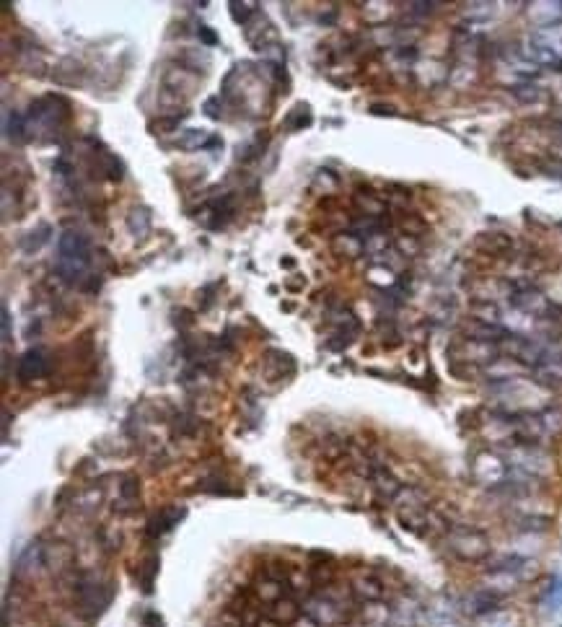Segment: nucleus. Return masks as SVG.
Returning a JSON list of instances; mask_svg holds the SVG:
<instances>
[{
    "instance_id": "f257e3e1",
    "label": "nucleus",
    "mask_w": 562,
    "mask_h": 627,
    "mask_svg": "<svg viewBox=\"0 0 562 627\" xmlns=\"http://www.w3.org/2000/svg\"><path fill=\"white\" fill-rule=\"evenodd\" d=\"M91 241L81 231H65L58 239V275L68 285L81 283L86 270L91 265Z\"/></svg>"
},
{
    "instance_id": "f03ea898",
    "label": "nucleus",
    "mask_w": 562,
    "mask_h": 627,
    "mask_svg": "<svg viewBox=\"0 0 562 627\" xmlns=\"http://www.w3.org/2000/svg\"><path fill=\"white\" fill-rule=\"evenodd\" d=\"M445 545L454 558L464 560V563H482L490 558L492 547L490 539L482 529H472V526H459V529H448L445 534Z\"/></svg>"
},
{
    "instance_id": "7ed1b4c3",
    "label": "nucleus",
    "mask_w": 562,
    "mask_h": 627,
    "mask_svg": "<svg viewBox=\"0 0 562 627\" xmlns=\"http://www.w3.org/2000/svg\"><path fill=\"white\" fill-rule=\"evenodd\" d=\"M26 119L29 122H39V125H45L47 130L55 132L62 125H68V119H71V102L65 96H58V93L45 96V99H36L29 106V117Z\"/></svg>"
},
{
    "instance_id": "20e7f679",
    "label": "nucleus",
    "mask_w": 562,
    "mask_h": 627,
    "mask_svg": "<svg viewBox=\"0 0 562 627\" xmlns=\"http://www.w3.org/2000/svg\"><path fill=\"white\" fill-rule=\"evenodd\" d=\"M112 586L101 583L96 578H83L78 581V612L86 619H94L104 612L109 602H112Z\"/></svg>"
},
{
    "instance_id": "39448f33",
    "label": "nucleus",
    "mask_w": 562,
    "mask_h": 627,
    "mask_svg": "<svg viewBox=\"0 0 562 627\" xmlns=\"http://www.w3.org/2000/svg\"><path fill=\"white\" fill-rule=\"evenodd\" d=\"M472 472H474V477H477L480 482L490 485V488H500L505 480H508V464H505V459H500L498 453H492V451H482L480 456L474 459Z\"/></svg>"
},
{
    "instance_id": "423d86ee",
    "label": "nucleus",
    "mask_w": 562,
    "mask_h": 627,
    "mask_svg": "<svg viewBox=\"0 0 562 627\" xmlns=\"http://www.w3.org/2000/svg\"><path fill=\"white\" fill-rule=\"evenodd\" d=\"M503 602H505L503 593H498V591H492V589H487V586H482V589H474V591L464 599V612L472 615V617H477V619H482V617L500 612V609H503Z\"/></svg>"
},
{
    "instance_id": "0eeeda50",
    "label": "nucleus",
    "mask_w": 562,
    "mask_h": 627,
    "mask_svg": "<svg viewBox=\"0 0 562 627\" xmlns=\"http://www.w3.org/2000/svg\"><path fill=\"white\" fill-rule=\"evenodd\" d=\"M47 373H49V360H47V355H45V350L32 348L19 358L16 376H19V381L21 383L39 381V379H45Z\"/></svg>"
},
{
    "instance_id": "6e6552de",
    "label": "nucleus",
    "mask_w": 562,
    "mask_h": 627,
    "mask_svg": "<svg viewBox=\"0 0 562 627\" xmlns=\"http://www.w3.org/2000/svg\"><path fill=\"white\" fill-rule=\"evenodd\" d=\"M352 593L361 602H381L387 596V583L381 581L376 573H363L352 581Z\"/></svg>"
},
{
    "instance_id": "1a4fd4ad",
    "label": "nucleus",
    "mask_w": 562,
    "mask_h": 627,
    "mask_svg": "<svg viewBox=\"0 0 562 627\" xmlns=\"http://www.w3.org/2000/svg\"><path fill=\"white\" fill-rule=\"evenodd\" d=\"M308 615L314 617L317 622H324V625H334V622L345 619V609H342L340 602L319 596V599H314V602L308 604Z\"/></svg>"
},
{
    "instance_id": "9d476101",
    "label": "nucleus",
    "mask_w": 562,
    "mask_h": 627,
    "mask_svg": "<svg viewBox=\"0 0 562 627\" xmlns=\"http://www.w3.org/2000/svg\"><path fill=\"white\" fill-rule=\"evenodd\" d=\"M182 516H184V508H176V506H169L164 511H158L148 521V536H161L166 532H171Z\"/></svg>"
},
{
    "instance_id": "9b49d317",
    "label": "nucleus",
    "mask_w": 562,
    "mask_h": 627,
    "mask_svg": "<svg viewBox=\"0 0 562 627\" xmlns=\"http://www.w3.org/2000/svg\"><path fill=\"white\" fill-rule=\"evenodd\" d=\"M269 617H272L275 622H280V625H291V622H295V619L301 617V606H298V602H295L291 593H285V596H280L278 602H272V612H269Z\"/></svg>"
},
{
    "instance_id": "f8f14e48",
    "label": "nucleus",
    "mask_w": 562,
    "mask_h": 627,
    "mask_svg": "<svg viewBox=\"0 0 562 627\" xmlns=\"http://www.w3.org/2000/svg\"><path fill=\"white\" fill-rule=\"evenodd\" d=\"M477 246L487 255H508L513 249V239L508 233H482L477 239Z\"/></svg>"
},
{
    "instance_id": "ddd939ff",
    "label": "nucleus",
    "mask_w": 562,
    "mask_h": 627,
    "mask_svg": "<svg viewBox=\"0 0 562 627\" xmlns=\"http://www.w3.org/2000/svg\"><path fill=\"white\" fill-rule=\"evenodd\" d=\"M537 415L544 436H562V405H547Z\"/></svg>"
},
{
    "instance_id": "4468645a",
    "label": "nucleus",
    "mask_w": 562,
    "mask_h": 627,
    "mask_svg": "<svg viewBox=\"0 0 562 627\" xmlns=\"http://www.w3.org/2000/svg\"><path fill=\"white\" fill-rule=\"evenodd\" d=\"M26 119L21 112H8L5 115V125H3V130H5V140H13V143H24L26 140Z\"/></svg>"
},
{
    "instance_id": "2eb2a0df",
    "label": "nucleus",
    "mask_w": 562,
    "mask_h": 627,
    "mask_svg": "<svg viewBox=\"0 0 562 627\" xmlns=\"http://www.w3.org/2000/svg\"><path fill=\"white\" fill-rule=\"evenodd\" d=\"M332 249H334L337 255H345L352 259V257H361V252H363V239L355 236V233H340V236H334Z\"/></svg>"
},
{
    "instance_id": "dca6fc26",
    "label": "nucleus",
    "mask_w": 562,
    "mask_h": 627,
    "mask_svg": "<svg viewBox=\"0 0 562 627\" xmlns=\"http://www.w3.org/2000/svg\"><path fill=\"white\" fill-rule=\"evenodd\" d=\"M99 171L109 179V182H119L122 176H125V166H122V161H119L117 156H112V153H99Z\"/></svg>"
},
{
    "instance_id": "f3484780",
    "label": "nucleus",
    "mask_w": 562,
    "mask_h": 627,
    "mask_svg": "<svg viewBox=\"0 0 562 627\" xmlns=\"http://www.w3.org/2000/svg\"><path fill=\"white\" fill-rule=\"evenodd\" d=\"M208 143H210V135H208L205 130H184V132H182V138L176 140V145H179L182 151L208 148Z\"/></svg>"
},
{
    "instance_id": "a211bd4d",
    "label": "nucleus",
    "mask_w": 562,
    "mask_h": 627,
    "mask_svg": "<svg viewBox=\"0 0 562 627\" xmlns=\"http://www.w3.org/2000/svg\"><path fill=\"white\" fill-rule=\"evenodd\" d=\"M127 228L135 236H145V233L151 231V215H148V210L145 208H132L127 215Z\"/></svg>"
},
{
    "instance_id": "6ab92c4d",
    "label": "nucleus",
    "mask_w": 562,
    "mask_h": 627,
    "mask_svg": "<svg viewBox=\"0 0 562 627\" xmlns=\"http://www.w3.org/2000/svg\"><path fill=\"white\" fill-rule=\"evenodd\" d=\"M138 495H140V480L135 475L122 477V485H119V500L125 506H135L138 503Z\"/></svg>"
},
{
    "instance_id": "aec40b11",
    "label": "nucleus",
    "mask_w": 562,
    "mask_h": 627,
    "mask_svg": "<svg viewBox=\"0 0 562 627\" xmlns=\"http://www.w3.org/2000/svg\"><path fill=\"white\" fill-rule=\"evenodd\" d=\"M49 233H52V226H47V223H42V226H39V231L29 233L24 241H21V246H24L26 255H32V252H36V249H42V246L47 244Z\"/></svg>"
},
{
    "instance_id": "412c9836",
    "label": "nucleus",
    "mask_w": 562,
    "mask_h": 627,
    "mask_svg": "<svg viewBox=\"0 0 562 627\" xmlns=\"http://www.w3.org/2000/svg\"><path fill=\"white\" fill-rule=\"evenodd\" d=\"M140 583H143V591H151L153 586V576L158 573V558L156 555H151V558H145V563H143V570H140Z\"/></svg>"
},
{
    "instance_id": "4be33fe9",
    "label": "nucleus",
    "mask_w": 562,
    "mask_h": 627,
    "mask_svg": "<svg viewBox=\"0 0 562 627\" xmlns=\"http://www.w3.org/2000/svg\"><path fill=\"white\" fill-rule=\"evenodd\" d=\"M231 16L239 23L249 26V19L257 16V8H254V3H231Z\"/></svg>"
},
{
    "instance_id": "5701e85b",
    "label": "nucleus",
    "mask_w": 562,
    "mask_h": 627,
    "mask_svg": "<svg viewBox=\"0 0 562 627\" xmlns=\"http://www.w3.org/2000/svg\"><path fill=\"white\" fill-rule=\"evenodd\" d=\"M311 125V112H308V106H295L293 115H291V119H288V128L291 130H301V128H308Z\"/></svg>"
},
{
    "instance_id": "b1692460",
    "label": "nucleus",
    "mask_w": 562,
    "mask_h": 627,
    "mask_svg": "<svg viewBox=\"0 0 562 627\" xmlns=\"http://www.w3.org/2000/svg\"><path fill=\"white\" fill-rule=\"evenodd\" d=\"M513 96L521 102V104H528V102H539L544 93H541V88H537V86H515L513 88Z\"/></svg>"
},
{
    "instance_id": "393cba45",
    "label": "nucleus",
    "mask_w": 562,
    "mask_h": 627,
    "mask_svg": "<svg viewBox=\"0 0 562 627\" xmlns=\"http://www.w3.org/2000/svg\"><path fill=\"white\" fill-rule=\"evenodd\" d=\"M184 117H187V112H184V115H179V112H176V115H171V117H161L158 122H151V130L158 128V132H174Z\"/></svg>"
},
{
    "instance_id": "a878e982",
    "label": "nucleus",
    "mask_w": 562,
    "mask_h": 627,
    "mask_svg": "<svg viewBox=\"0 0 562 627\" xmlns=\"http://www.w3.org/2000/svg\"><path fill=\"white\" fill-rule=\"evenodd\" d=\"M415 239H417V236H407V233H404V236H399V239H397V249H399V252H402L404 257L417 255V249H420V244H417Z\"/></svg>"
},
{
    "instance_id": "bb28decb",
    "label": "nucleus",
    "mask_w": 562,
    "mask_h": 627,
    "mask_svg": "<svg viewBox=\"0 0 562 627\" xmlns=\"http://www.w3.org/2000/svg\"><path fill=\"white\" fill-rule=\"evenodd\" d=\"M544 171H550V176H554V179H560V182H562V158H554V161H550L547 166H544Z\"/></svg>"
},
{
    "instance_id": "cd10ccee",
    "label": "nucleus",
    "mask_w": 562,
    "mask_h": 627,
    "mask_svg": "<svg viewBox=\"0 0 562 627\" xmlns=\"http://www.w3.org/2000/svg\"><path fill=\"white\" fill-rule=\"evenodd\" d=\"M3 340L5 342L11 340V311H8V306H3Z\"/></svg>"
},
{
    "instance_id": "c85d7f7f",
    "label": "nucleus",
    "mask_w": 562,
    "mask_h": 627,
    "mask_svg": "<svg viewBox=\"0 0 562 627\" xmlns=\"http://www.w3.org/2000/svg\"><path fill=\"white\" fill-rule=\"evenodd\" d=\"M197 36L202 39V42H205V45H215V42H218V36L212 34V32L208 29V26H199V29H197Z\"/></svg>"
},
{
    "instance_id": "c756f323",
    "label": "nucleus",
    "mask_w": 562,
    "mask_h": 627,
    "mask_svg": "<svg viewBox=\"0 0 562 627\" xmlns=\"http://www.w3.org/2000/svg\"><path fill=\"white\" fill-rule=\"evenodd\" d=\"M374 115H394V106H387V104H374L371 106Z\"/></svg>"
},
{
    "instance_id": "7c9ffc66",
    "label": "nucleus",
    "mask_w": 562,
    "mask_h": 627,
    "mask_svg": "<svg viewBox=\"0 0 562 627\" xmlns=\"http://www.w3.org/2000/svg\"><path fill=\"white\" fill-rule=\"evenodd\" d=\"M381 627H394V625H381Z\"/></svg>"
}]
</instances>
